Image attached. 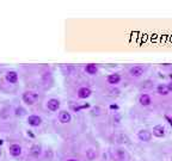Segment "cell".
<instances>
[{"mask_svg": "<svg viewBox=\"0 0 172 161\" xmlns=\"http://www.w3.org/2000/svg\"><path fill=\"white\" fill-rule=\"evenodd\" d=\"M23 100L28 105H33L38 100V94L33 91H26V92L23 93Z\"/></svg>", "mask_w": 172, "mask_h": 161, "instance_id": "1", "label": "cell"}, {"mask_svg": "<svg viewBox=\"0 0 172 161\" xmlns=\"http://www.w3.org/2000/svg\"><path fill=\"white\" fill-rule=\"evenodd\" d=\"M145 70H146V68H145L144 66L137 65V66H133V67L129 69V74H130V77H133V78H140V77L144 75Z\"/></svg>", "mask_w": 172, "mask_h": 161, "instance_id": "2", "label": "cell"}, {"mask_svg": "<svg viewBox=\"0 0 172 161\" xmlns=\"http://www.w3.org/2000/svg\"><path fill=\"white\" fill-rule=\"evenodd\" d=\"M137 138L142 142H149L152 140V133L148 130H140L137 133Z\"/></svg>", "mask_w": 172, "mask_h": 161, "instance_id": "3", "label": "cell"}, {"mask_svg": "<svg viewBox=\"0 0 172 161\" xmlns=\"http://www.w3.org/2000/svg\"><path fill=\"white\" fill-rule=\"evenodd\" d=\"M47 107L50 111H58L59 107H60V101L55 98H51L47 101Z\"/></svg>", "mask_w": 172, "mask_h": 161, "instance_id": "4", "label": "cell"}, {"mask_svg": "<svg viewBox=\"0 0 172 161\" xmlns=\"http://www.w3.org/2000/svg\"><path fill=\"white\" fill-rule=\"evenodd\" d=\"M92 91L89 88V87H80L78 89V97L81 98V99H86V98H89L91 96Z\"/></svg>", "mask_w": 172, "mask_h": 161, "instance_id": "5", "label": "cell"}, {"mask_svg": "<svg viewBox=\"0 0 172 161\" xmlns=\"http://www.w3.org/2000/svg\"><path fill=\"white\" fill-rule=\"evenodd\" d=\"M153 135L156 136V137H164L165 136V127L164 125H161V124H159V125H156V127L153 128Z\"/></svg>", "mask_w": 172, "mask_h": 161, "instance_id": "6", "label": "cell"}, {"mask_svg": "<svg viewBox=\"0 0 172 161\" xmlns=\"http://www.w3.org/2000/svg\"><path fill=\"white\" fill-rule=\"evenodd\" d=\"M28 123L31 125V127H38V125H41V123H42V118L40 116L32 115V116H29Z\"/></svg>", "mask_w": 172, "mask_h": 161, "instance_id": "7", "label": "cell"}, {"mask_svg": "<svg viewBox=\"0 0 172 161\" xmlns=\"http://www.w3.org/2000/svg\"><path fill=\"white\" fill-rule=\"evenodd\" d=\"M139 103L142 105V106H149L152 104V98L149 94L147 93H142L140 97H139Z\"/></svg>", "mask_w": 172, "mask_h": 161, "instance_id": "8", "label": "cell"}, {"mask_svg": "<svg viewBox=\"0 0 172 161\" xmlns=\"http://www.w3.org/2000/svg\"><path fill=\"white\" fill-rule=\"evenodd\" d=\"M107 81L110 85H117V84H119V81H121V75L117 74V73L109 74L108 78H107Z\"/></svg>", "mask_w": 172, "mask_h": 161, "instance_id": "9", "label": "cell"}, {"mask_svg": "<svg viewBox=\"0 0 172 161\" xmlns=\"http://www.w3.org/2000/svg\"><path fill=\"white\" fill-rule=\"evenodd\" d=\"M72 119L71 117V113L68 112V111H61L60 115H59V121L61 123H70Z\"/></svg>", "mask_w": 172, "mask_h": 161, "instance_id": "10", "label": "cell"}, {"mask_svg": "<svg viewBox=\"0 0 172 161\" xmlns=\"http://www.w3.org/2000/svg\"><path fill=\"white\" fill-rule=\"evenodd\" d=\"M157 92H158L160 96H167V94L170 93L168 87H167V85H165V84H159V85L157 86Z\"/></svg>", "mask_w": 172, "mask_h": 161, "instance_id": "11", "label": "cell"}, {"mask_svg": "<svg viewBox=\"0 0 172 161\" xmlns=\"http://www.w3.org/2000/svg\"><path fill=\"white\" fill-rule=\"evenodd\" d=\"M10 153L13 155V156H19L22 154V148L19 145H12L10 147Z\"/></svg>", "mask_w": 172, "mask_h": 161, "instance_id": "12", "label": "cell"}, {"mask_svg": "<svg viewBox=\"0 0 172 161\" xmlns=\"http://www.w3.org/2000/svg\"><path fill=\"white\" fill-rule=\"evenodd\" d=\"M85 70H86V73L87 74L95 75V74H97V72H98V67L96 65H93V63H90V65H87L85 67Z\"/></svg>", "mask_w": 172, "mask_h": 161, "instance_id": "13", "label": "cell"}, {"mask_svg": "<svg viewBox=\"0 0 172 161\" xmlns=\"http://www.w3.org/2000/svg\"><path fill=\"white\" fill-rule=\"evenodd\" d=\"M6 79H7V81L14 84V82H17V80H18V74H17L16 72L11 70V72H9V73L6 74Z\"/></svg>", "mask_w": 172, "mask_h": 161, "instance_id": "14", "label": "cell"}, {"mask_svg": "<svg viewBox=\"0 0 172 161\" xmlns=\"http://www.w3.org/2000/svg\"><path fill=\"white\" fill-rule=\"evenodd\" d=\"M30 153H31L33 156H38V155L41 154V146L33 145V146L31 147V149H30Z\"/></svg>", "mask_w": 172, "mask_h": 161, "instance_id": "15", "label": "cell"}, {"mask_svg": "<svg viewBox=\"0 0 172 161\" xmlns=\"http://www.w3.org/2000/svg\"><path fill=\"white\" fill-rule=\"evenodd\" d=\"M117 156H118V159H121V160H124L126 159V156H127V153H126V150L124 149H122V148H119V149H117Z\"/></svg>", "mask_w": 172, "mask_h": 161, "instance_id": "16", "label": "cell"}, {"mask_svg": "<svg viewBox=\"0 0 172 161\" xmlns=\"http://www.w3.org/2000/svg\"><path fill=\"white\" fill-rule=\"evenodd\" d=\"M119 137H121V141H119V143H124V145H127V143H129V138H128V136L127 135H123V134H121V135H118Z\"/></svg>", "mask_w": 172, "mask_h": 161, "instance_id": "17", "label": "cell"}, {"mask_svg": "<svg viewBox=\"0 0 172 161\" xmlns=\"http://www.w3.org/2000/svg\"><path fill=\"white\" fill-rule=\"evenodd\" d=\"M16 113L18 115V116H23V115H25V110L22 109V107H18V109L16 110Z\"/></svg>", "mask_w": 172, "mask_h": 161, "instance_id": "18", "label": "cell"}, {"mask_svg": "<svg viewBox=\"0 0 172 161\" xmlns=\"http://www.w3.org/2000/svg\"><path fill=\"white\" fill-rule=\"evenodd\" d=\"M86 153H87V156H89L90 160H92V159L95 157V152H93V149H89Z\"/></svg>", "mask_w": 172, "mask_h": 161, "instance_id": "19", "label": "cell"}, {"mask_svg": "<svg viewBox=\"0 0 172 161\" xmlns=\"http://www.w3.org/2000/svg\"><path fill=\"white\" fill-rule=\"evenodd\" d=\"M110 92H111L112 94H116V96H118V94H119V92H121V91H119L118 88H112V89H110Z\"/></svg>", "mask_w": 172, "mask_h": 161, "instance_id": "20", "label": "cell"}, {"mask_svg": "<svg viewBox=\"0 0 172 161\" xmlns=\"http://www.w3.org/2000/svg\"><path fill=\"white\" fill-rule=\"evenodd\" d=\"M110 109H111V110H118V105L111 104V105H110Z\"/></svg>", "mask_w": 172, "mask_h": 161, "instance_id": "21", "label": "cell"}, {"mask_svg": "<svg viewBox=\"0 0 172 161\" xmlns=\"http://www.w3.org/2000/svg\"><path fill=\"white\" fill-rule=\"evenodd\" d=\"M167 87H168V91H170V92H172V81H170V82H168Z\"/></svg>", "mask_w": 172, "mask_h": 161, "instance_id": "22", "label": "cell"}, {"mask_svg": "<svg viewBox=\"0 0 172 161\" xmlns=\"http://www.w3.org/2000/svg\"><path fill=\"white\" fill-rule=\"evenodd\" d=\"M165 118H166V119L168 121V123H170V124L172 125V118H170V117H167V116H165Z\"/></svg>", "mask_w": 172, "mask_h": 161, "instance_id": "23", "label": "cell"}, {"mask_svg": "<svg viewBox=\"0 0 172 161\" xmlns=\"http://www.w3.org/2000/svg\"><path fill=\"white\" fill-rule=\"evenodd\" d=\"M67 161H78V160H75V159H70V160H67Z\"/></svg>", "mask_w": 172, "mask_h": 161, "instance_id": "24", "label": "cell"}, {"mask_svg": "<svg viewBox=\"0 0 172 161\" xmlns=\"http://www.w3.org/2000/svg\"><path fill=\"white\" fill-rule=\"evenodd\" d=\"M168 78H170V79H171V81H172V73H171V74L168 75Z\"/></svg>", "mask_w": 172, "mask_h": 161, "instance_id": "25", "label": "cell"}, {"mask_svg": "<svg viewBox=\"0 0 172 161\" xmlns=\"http://www.w3.org/2000/svg\"><path fill=\"white\" fill-rule=\"evenodd\" d=\"M1 145H3V141H1V140H0V146H1Z\"/></svg>", "mask_w": 172, "mask_h": 161, "instance_id": "26", "label": "cell"}, {"mask_svg": "<svg viewBox=\"0 0 172 161\" xmlns=\"http://www.w3.org/2000/svg\"><path fill=\"white\" fill-rule=\"evenodd\" d=\"M0 155H1V150H0Z\"/></svg>", "mask_w": 172, "mask_h": 161, "instance_id": "27", "label": "cell"}]
</instances>
